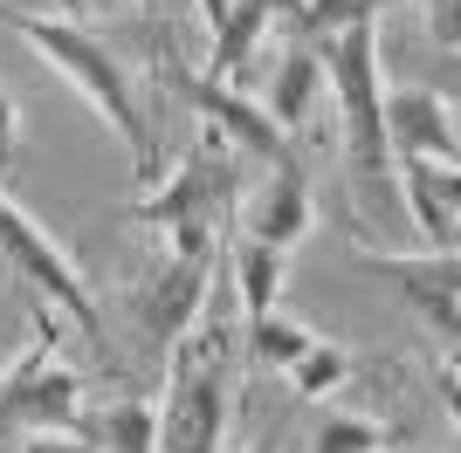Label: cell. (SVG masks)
Instances as JSON below:
<instances>
[{
    "label": "cell",
    "mask_w": 461,
    "mask_h": 453,
    "mask_svg": "<svg viewBox=\"0 0 461 453\" xmlns=\"http://www.w3.org/2000/svg\"><path fill=\"white\" fill-rule=\"evenodd\" d=\"M249 453H276V447H269V440H262V447H249Z\"/></svg>",
    "instance_id": "cell-25"
},
{
    "label": "cell",
    "mask_w": 461,
    "mask_h": 453,
    "mask_svg": "<svg viewBox=\"0 0 461 453\" xmlns=\"http://www.w3.org/2000/svg\"><path fill=\"white\" fill-rule=\"evenodd\" d=\"M385 151L427 158V165H455V111H447V96H427V90L385 96Z\"/></svg>",
    "instance_id": "cell-9"
},
{
    "label": "cell",
    "mask_w": 461,
    "mask_h": 453,
    "mask_svg": "<svg viewBox=\"0 0 461 453\" xmlns=\"http://www.w3.org/2000/svg\"><path fill=\"white\" fill-rule=\"evenodd\" d=\"M310 343H317V337H310L303 323L276 316V309H269V316H255V323H249V358L262 364V371H289V364L303 358Z\"/></svg>",
    "instance_id": "cell-16"
},
{
    "label": "cell",
    "mask_w": 461,
    "mask_h": 453,
    "mask_svg": "<svg viewBox=\"0 0 461 453\" xmlns=\"http://www.w3.org/2000/svg\"><path fill=\"white\" fill-rule=\"evenodd\" d=\"M14 453H90L83 440H69V433H28Z\"/></svg>",
    "instance_id": "cell-21"
},
{
    "label": "cell",
    "mask_w": 461,
    "mask_h": 453,
    "mask_svg": "<svg viewBox=\"0 0 461 453\" xmlns=\"http://www.w3.org/2000/svg\"><path fill=\"white\" fill-rule=\"evenodd\" d=\"M96 440L111 453H152L158 447V413L145 405V398H124V405H111L104 419H90Z\"/></svg>",
    "instance_id": "cell-17"
},
{
    "label": "cell",
    "mask_w": 461,
    "mask_h": 453,
    "mask_svg": "<svg viewBox=\"0 0 461 453\" xmlns=\"http://www.w3.org/2000/svg\"><path fill=\"white\" fill-rule=\"evenodd\" d=\"M400 186H406V207H413V226L427 234L434 254H455V165H427V158H400Z\"/></svg>",
    "instance_id": "cell-12"
},
{
    "label": "cell",
    "mask_w": 461,
    "mask_h": 453,
    "mask_svg": "<svg viewBox=\"0 0 461 453\" xmlns=\"http://www.w3.org/2000/svg\"><path fill=\"white\" fill-rule=\"evenodd\" d=\"M441 405L455 413V358H441Z\"/></svg>",
    "instance_id": "cell-23"
},
{
    "label": "cell",
    "mask_w": 461,
    "mask_h": 453,
    "mask_svg": "<svg viewBox=\"0 0 461 453\" xmlns=\"http://www.w3.org/2000/svg\"><path fill=\"white\" fill-rule=\"evenodd\" d=\"M234 282H241V309H249V323L269 316L276 296H283V254L262 247V241H241V247H234Z\"/></svg>",
    "instance_id": "cell-14"
},
{
    "label": "cell",
    "mask_w": 461,
    "mask_h": 453,
    "mask_svg": "<svg viewBox=\"0 0 461 453\" xmlns=\"http://www.w3.org/2000/svg\"><path fill=\"white\" fill-rule=\"evenodd\" d=\"M7 158H14V96L0 90V172H7Z\"/></svg>",
    "instance_id": "cell-22"
},
{
    "label": "cell",
    "mask_w": 461,
    "mask_h": 453,
    "mask_svg": "<svg viewBox=\"0 0 461 453\" xmlns=\"http://www.w3.org/2000/svg\"><path fill=\"white\" fill-rule=\"evenodd\" d=\"M330 90H338V111H345V151L351 172H385L393 151H385V90H379V21H358L345 35H330L317 49Z\"/></svg>",
    "instance_id": "cell-4"
},
{
    "label": "cell",
    "mask_w": 461,
    "mask_h": 453,
    "mask_svg": "<svg viewBox=\"0 0 461 453\" xmlns=\"http://www.w3.org/2000/svg\"><path fill=\"white\" fill-rule=\"evenodd\" d=\"M207 351L186 337L173 343V398L158 413V453H221L228 433V385H221V330H207Z\"/></svg>",
    "instance_id": "cell-5"
},
{
    "label": "cell",
    "mask_w": 461,
    "mask_h": 453,
    "mask_svg": "<svg viewBox=\"0 0 461 453\" xmlns=\"http://www.w3.org/2000/svg\"><path fill=\"white\" fill-rule=\"evenodd\" d=\"M358 268H372V275H393V282L413 296V309H420L427 323H434V337H455V254H372V247H358Z\"/></svg>",
    "instance_id": "cell-10"
},
{
    "label": "cell",
    "mask_w": 461,
    "mask_h": 453,
    "mask_svg": "<svg viewBox=\"0 0 461 453\" xmlns=\"http://www.w3.org/2000/svg\"><path fill=\"white\" fill-rule=\"evenodd\" d=\"M56 14H62V21H77V14H83V0H56Z\"/></svg>",
    "instance_id": "cell-24"
},
{
    "label": "cell",
    "mask_w": 461,
    "mask_h": 453,
    "mask_svg": "<svg viewBox=\"0 0 461 453\" xmlns=\"http://www.w3.org/2000/svg\"><path fill=\"white\" fill-rule=\"evenodd\" d=\"M317 83H324V62H317V49H310V41H296V49L276 62V76H269V124H276L283 138L310 117Z\"/></svg>",
    "instance_id": "cell-13"
},
{
    "label": "cell",
    "mask_w": 461,
    "mask_h": 453,
    "mask_svg": "<svg viewBox=\"0 0 461 453\" xmlns=\"http://www.w3.org/2000/svg\"><path fill=\"white\" fill-rule=\"evenodd\" d=\"M0 262L14 268V275H28V282L62 309V316L77 323L83 337L96 330V309H90V289H83L77 262L49 241V226H35V213H21L14 200H7V186H0Z\"/></svg>",
    "instance_id": "cell-6"
},
{
    "label": "cell",
    "mask_w": 461,
    "mask_h": 453,
    "mask_svg": "<svg viewBox=\"0 0 461 453\" xmlns=\"http://www.w3.org/2000/svg\"><path fill=\"white\" fill-rule=\"evenodd\" d=\"M427 21H434V41H441V56H455V0H427Z\"/></svg>",
    "instance_id": "cell-20"
},
{
    "label": "cell",
    "mask_w": 461,
    "mask_h": 453,
    "mask_svg": "<svg viewBox=\"0 0 461 453\" xmlns=\"http://www.w3.org/2000/svg\"><path fill=\"white\" fill-rule=\"evenodd\" d=\"M62 323L49 309H35V343L0 371V447H21L28 433H69L96 440V426L83 419V378L69 364H56Z\"/></svg>",
    "instance_id": "cell-2"
},
{
    "label": "cell",
    "mask_w": 461,
    "mask_h": 453,
    "mask_svg": "<svg viewBox=\"0 0 461 453\" xmlns=\"http://www.w3.org/2000/svg\"><path fill=\"white\" fill-rule=\"evenodd\" d=\"M234 192V158L228 138L200 124V145L166 172V186H152V200H138L131 220L138 226H166L173 254H221V207Z\"/></svg>",
    "instance_id": "cell-3"
},
{
    "label": "cell",
    "mask_w": 461,
    "mask_h": 453,
    "mask_svg": "<svg viewBox=\"0 0 461 453\" xmlns=\"http://www.w3.org/2000/svg\"><path fill=\"white\" fill-rule=\"evenodd\" d=\"M345 351H338V343H310L303 358L289 364V385H296V398H324V392H338V385H345Z\"/></svg>",
    "instance_id": "cell-18"
},
{
    "label": "cell",
    "mask_w": 461,
    "mask_h": 453,
    "mask_svg": "<svg viewBox=\"0 0 461 453\" xmlns=\"http://www.w3.org/2000/svg\"><path fill=\"white\" fill-rule=\"evenodd\" d=\"M385 0H296V14H289V28L303 41H330L345 35V28H358V21H379Z\"/></svg>",
    "instance_id": "cell-15"
},
{
    "label": "cell",
    "mask_w": 461,
    "mask_h": 453,
    "mask_svg": "<svg viewBox=\"0 0 461 453\" xmlns=\"http://www.w3.org/2000/svg\"><path fill=\"white\" fill-rule=\"evenodd\" d=\"M0 28H14L28 49H35L41 62L56 76H69L83 90V103H90L104 124H111L117 138H124V151H131V165L145 186H158V158H152V124H145V111H138V90L131 76L117 69V56L104 49V41L83 28V21H62V14H14V7H0Z\"/></svg>",
    "instance_id": "cell-1"
},
{
    "label": "cell",
    "mask_w": 461,
    "mask_h": 453,
    "mask_svg": "<svg viewBox=\"0 0 461 453\" xmlns=\"http://www.w3.org/2000/svg\"><path fill=\"white\" fill-rule=\"evenodd\" d=\"M207 275H213V254H173V262H166L152 282L131 296L138 330H145L158 351H173V343L193 330L200 302H207Z\"/></svg>",
    "instance_id": "cell-8"
},
{
    "label": "cell",
    "mask_w": 461,
    "mask_h": 453,
    "mask_svg": "<svg viewBox=\"0 0 461 453\" xmlns=\"http://www.w3.org/2000/svg\"><path fill=\"white\" fill-rule=\"evenodd\" d=\"M166 83H173V96H186V103H193L200 117H207V124H213L221 138H228V145L255 151V158H269L276 172L289 165V138L269 124V111H255L249 96H234L228 83H213V76H186L173 49H166Z\"/></svg>",
    "instance_id": "cell-7"
},
{
    "label": "cell",
    "mask_w": 461,
    "mask_h": 453,
    "mask_svg": "<svg viewBox=\"0 0 461 453\" xmlns=\"http://www.w3.org/2000/svg\"><path fill=\"white\" fill-rule=\"evenodd\" d=\"M249 241H262V247H276V254H289V247L310 234V186H303V172L296 165H283L269 179V186L255 192V207H249Z\"/></svg>",
    "instance_id": "cell-11"
},
{
    "label": "cell",
    "mask_w": 461,
    "mask_h": 453,
    "mask_svg": "<svg viewBox=\"0 0 461 453\" xmlns=\"http://www.w3.org/2000/svg\"><path fill=\"white\" fill-rule=\"evenodd\" d=\"M0 453H14V447H0Z\"/></svg>",
    "instance_id": "cell-26"
},
{
    "label": "cell",
    "mask_w": 461,
    "mask_h": 453,
    "mask_svg": "<svg viewBox=\"0 0 461 453\" xmlns=\"http://www.w3.org/2000/svg\"><path fill=\"white\" fill-rule=\"evenodd\" d=\"M310 447H317V453H379L385 433L372 426V419H358V413H324Z\"/></svg>",
    "instance_id": "cell-19"
}]
</instances>
